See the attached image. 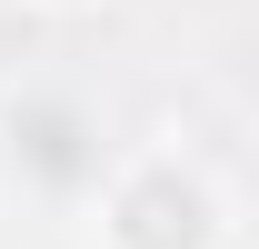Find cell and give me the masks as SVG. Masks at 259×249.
Returning <instances> with one entry per match:
<instances>
[{
	"instance_id": "obj_1",
	"label": "cell",
	"mask_w": 259,
	"mask_h": 249,
	"mask_svg": "<svg viewBox=\"0 0 259 249\" xmlns=\"http://www.w3.org/2000/svg\"><path fill=\"white\" fill-rule=\"evenodd\" d=\"M220 189L190 159H130L100 189V249H220Z\"/></svg>"
},
{
	"instance_id": "obj_2",
	"label": "cell",
	"mask_w": 259,
	"mask_h": 249,
	"mask_svg": "<svg viewBox=\"0 0 259 249\" xmlns=\"http://www.w3.org/2000/svg\"><path fill=\"white\" fill-rule=\"evenodd\" d=\"M0 159H10V170H30L40 189H80V180L100 170V140H90V120H80V100L20 90L10 110H0Z\"/></svg>"
},
{
	"instance_id": "obj_3",
	"label": "cell",
	"mask_w": 259,
	"mask_h": 249,
	"mask_svg": "<svg viewBox=\"0 0 259 249\" xmlns=\"http://www.w3.org/2000/svg\"><path fill=\"white\" fill-rule=\"evenodd\" d=\"M40 10H100V0H40Z\"/></svg>"
}]
</instances>
